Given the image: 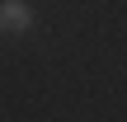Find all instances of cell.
Masks as SVG:
<instances>
[{
    "label": "cell",
    "instance_id": "cell-1",
    "mask_svg": "<svg viewBox=\"0 0 127 122\" xmlns=\"http://www.w3.org/2000/svg\"><path fill=\"white\" fill-rule=\"evenodd\" d=\"M28 28H33V5L28 0H0V33L24 38Z\"/></svg>",
    "mask_w": 127,
    "mask_h": 122
}]
</instances>
